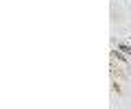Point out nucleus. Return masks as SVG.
I'll use <instances>...</instances> for the list:
<instances>
[{"label":"nucleus","instance_id":"1","mask_svg":"<svg viewBox=\"0 0 131 109\" xmlns=\"http://www.w3.org/2000/svg\"><path fill=\"white\" fill-rule=\"evenodd\" d=\"M120 50H122V52H127V55L131 57V48H129V46H120Z\"/></svg>","mask_w":131,"mask_h":109}]
</instances>
